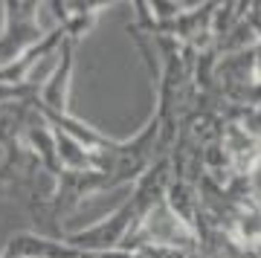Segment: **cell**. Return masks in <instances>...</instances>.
<instances>
[{
  "instance_id": "obj_1",
  "label": "cell",
  "mask_w": 261,
  "mask_h": 258,
  "mask_svg": "<svg viewBox=\"0 0 261 258\" xmlns=\"http://www.w3.org/2000/svg\"><path fill=\"white\" fill-rule=\"evenodd\" d=\"M244 20L250 23V29L258 35V41H261V0L258 3H247V15H244Z\"/></svg>"
},
{
  "instance_id": "obj_2",
  "label": "cell",
  "mask_w": 261,
  "mask_h": 258,
  "mask_svg": "<svg viewBox=\"0 0 261 258\" xmlns=\"http://www.w3.org/2000/svg\"><path fill=\"white\" fill-rule=\"evenodd\" d=\"M258 258H261V252H258Z\"/></svg>"
}]
</instances>
